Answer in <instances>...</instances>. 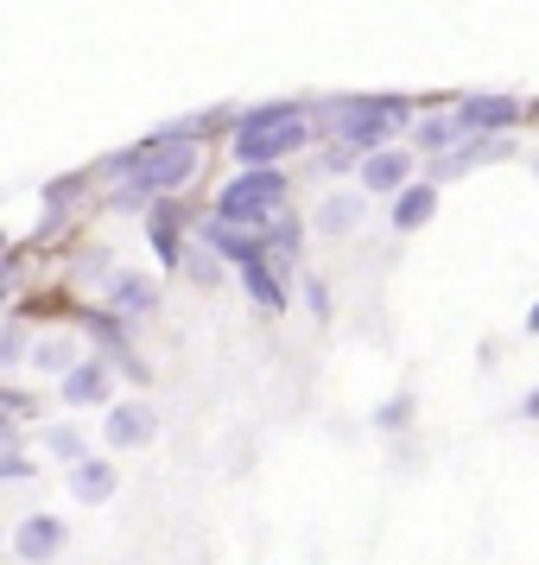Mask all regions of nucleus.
<instances>
[{"label": "nucleus", "instance_id": "nucleus-14", "mask_svg": "<svg viewBox=\"0 0 539 565\" xmlns=\"http://www.w3.org/2000/svg\"><path fill=\"white\" fill-rule=\"evenodd\" d=\"M362 184H368V191H400V184H407V153H368Z\"/></svg>", "mask_w": 539, "mask_h": 565}, {"label": "nucleus", "instance_id": "nucleus-20", "mask_svg": "<svg viewBox=\"0 0 539 565\" xmlns=\"http://www.w3.org/2000/svg\"><path fill=\"white\" fill-rule=\"evenodd\" d=\"M349 216H356V204H349V198H336V204L324 210V223H331V230H343V223H349Z\"/></svg>", "mask_w": 539, "mask_h": 565}, {"label": "nucleus", "instance_id": "nucleus-18", "mask_svg": "<svg viewBox=\"0 0 539 565\" xmlns=\"http://www.w3.org/2000/svg\"><path fill=\"white\" fill-rule=\"evenodd\" d=\"M39 362H45V369H77V362H71V343H45V350H39Z\"/></svg>", "mask_w": 539, "mask_h": 565}, {"label": "nucleus", "instance_id": "nucleus-13", "mask_svg": "<svg viewBox=\"0 0 539 565\" xmlns=\"http://www.w3.org/2000/svg\"><path fill=\"white\" fill-rule=\"evenodd\" d=\"M457 134H470V121H463L457 108H451V115H425V121H419V147H425V153H451Z\"/></svg>", "mask_w": 539, "mask_h": 565}, {"label": "nucleus", "instance_id": "nucleus-19", "mask_svg": "<svg viewBox=\"0 0 539 565\" xmlns=\"http://www.w3.org/2000/svg\"><path fill=\"white\" fill-rule=\"evenodd\" d=\"M0 356H7V362H20V356H26V331H20V324L7 331V343H0Z\"/></svg>", "mask_w": 539, "mask_h": 565}, {"label": "nucleus", "instance_id": "nucleus-9", "mask_svg": "<svg viewBox=\"0 0 539 565\" xmlns=\"http://www.w3.org/2000/svg\"><path fill=\"white\" fill-rule=\"evenodd\" d=\"M108 394V369L103 362H77V369H64V401L71 407H96Z\"/></svg>", "mask_w": 539, "mask_h": 565}, {"label": "nucleus", "instance_id": "nucleus-7", "mask_svg": "<svg viewBox=\"0 0 539 565\" xmlns=\"http://www.w3.org/2000/svg\"><path fill=\"white\" fill-rule=\"evenodd\" d=\"M457 115L470 121V134H488V128H514L520 103H514V96H463Z\"/></svg>", "mask_w": 539, "mask_h": 565}, {"label": "nucleus", "instance_id": "nucleus-8", "mask_svg": "<svg viewBox=\"0 0 539 565\" xmlns=\"http://www.w3.org/2000/svg\"><path fill=\"white\" fill-rule=\"evenodd\" d=\"M159 419L153 407H133V401H121V407L108 413V445H153Z\"/></svg>", "mask_w": 539, "mask_h": 565}, {"label": "nucleus", "instance_id": "nucleus-6", "mask_svg": "<svg viewBox=\"0 0 539 565\" xmlns=\"http://www.w3.org/2000/svg\"><path fill=\"white\" fill-rule=\"evenodd\" d=\"M204 242L216 248V255H229V260H267V248H273L260 230H248V223H223V216L204 223Z\"/></svg>", "mask_w": 539, "mask_h": 565}, {"label": "nucleus", "instance_id": "nucleus-21", "mask_svg": "<svg viewBox=\"0 0 539 565\" xmlns=\"http://www.w3.org/2000/svg\"><path fill=\"white\" fill-rule=\"evenodd\" d=\"M407 413H412V401H387V407H381V426H400Z\"/></svg>", "mask_w": 539, "mask_h": 565}, {"label": "nucleus", "instance_id": "nucleus-22", "mask_svg": "<svg viewBox=\"0 0 539 565\" xmlns=\"http://www.w3.org/2000/svg\"><path fill=\"white\" fill-rule=\"evenodd\" d=\"M520 419H539V387L527 394V401H520Z\"/></svg>", "mask_w": 539, "mask_h": 565}, {"label": "nucleus", "instance_id": "nucleus-12", "mask_svg": "<svg viewBox=\"0 0 539 565\" xmlns=\"http://www.w3.org/2000/svg\"><path fill=\"white\" fill-rule=\"evenodd\" d=\"M241 286H248V299H255L260 311H280L285 306V286L273 280V267H267V260H241Z\"/></svg>", "mask_w": 539, "mask_h": 565}, {"label": "nucleus", "instance_id": "nucleus-15", "mask_svg": "<svg viewBox=\"0 0 539 565\" xmlns=\"http://www.w3.org/2000/svg\"><path fill=\"white\" fill-rule=\"evenodd\" d=\"M115 306L128 311V318H140V311H153V286L140 280V274H121V286H115Z\"/></svg>", "mask_w": 539, "mask_h": 565}, {"label": "nucleus", "instance_id": "nucleus-16", "mask_svg": "<svg viewBox=\"0 0 539 565\" xmlns=\"http://www.w3.org/2000/svg\"><path fill=\"white\" fill-rule=\"evenodd\" d=\"M153 248L165 260H179V223H172V204H159V216H153Z\"/></svg>", "mask_w": 539, "mask_h": 565}, {"label": "nucleus", "instance_id": "nucleus-10", "mask_svg": "<svg viewBox=\"0 0 539 565\" xmlns=\"http://www.w3.org/2000/svg\"><path fill=\"white\" fill-rule=\"evenodd\" d=\"M432 216H438L432 184H407V191L394 198V230H419V223H432Z\"/></svg>", "mask_w": 539, "mask_h": 565}, {"label": "nucleus", "instance_id": "nucleus-5", "mask_svg": "<svg viewBox=\"0 0 539 565\" xmlns=\"http://www.w3.org/2000/svg\"><path fill=\"white\" fill-rule=\"evenodd\" d=\"M64 540H71V527H64L57 514H26V521H20V534H13V553L32 559V565H45V559L64 553Z\"/></svg>", "mask_w": 539, "mask_h": 565}, {"label": "nucleus", "instance_id": "nucleus-11", "mask_svg": "<svg viewBox=\"0 0 539 565\" xmlns=\"http://www.w3.org/2000/svg\"><path fill=\"white\" fill-rule=\"evenodd\" d=\"M71 495H77V502H108V495H115V470L96 463V458L71 463Z\"/></svg>", "mask_w": 539, "mask_h": 565}, {"label": "nucleus", "instance_id": "nucleus-4", "mask_svg": "<svg viewBox=\"0 0 539 565\" xmlns=\"http://www.w3.org/2000/svg\"><path fill=\"white\" fill-rule=\"evenodd\" d=\"M336 121H343V140L356 153H375L381 140L407 128V103L400 96H356V103H336Z\"/></svg>", "mask_w": 539, "mask_h": 565}, {"label": "nucleus", "instance_id": "nucleus-3", "mask_svg": "<svg viewBox=\"0 0 539 565\" xmlns=\"http://www.w3.org/2000/svg\"><path fill=\"white\" fill-rule=\"evenodd\" d=\"M216 216H223V223H248V230L280 223V216H285V179L273 172V166H248L235 184H223Z\"/></svg>", "mask_w": 539, "mask_h": 565}, {"label": "nucleus", "instance_id": "nucleus-23", "mask_svg": "<svg viewBox=\"0 0 539 565\" xmlns=\"http://www.w3.org/2000/svg\"><path fill=\"white\" fill-rule=\"evenodd\" d=\"M527 324H533V331H539V306H533V318H527Z\"/></svg>", "mask_w": 539, "mask_h": 565}, {"label": "nucleus", "instance_id": "nucleus-1", "mask_svg": "<svg viewBox=\"0 0 539 565\" xmlns=\"http://www.w3.org/2000/svg\"><path fill=\"white\" fill-rule=\"evenodd\" d=\"M311 140V115L299 103H260L235 121V153L241 166H273V159L299 153Z\"/></svg>", "mask_w": 539, "mask_h": 565}, {"label": "nucleus", "instance_id": "nucleus-17", "mask_svg": "<svg viewBox=\"0 0 539 565\" xmlns=\"http://www.w3.org/2000/svg\"><path fill=\"white\" fill-rule=\"evenodd\" d=\"M52 458H64V463H83V433H71V426H52Z\"/></svg>", "mask_w": 539, "mask_h": 565}, {"label": "nucleus", "instance_id": "nucleus-2", "mask_svg": "<svg viewBox=\"0 0 539 565\" xmlns=\"http://www.w3.org/2000/svg\"><path fill=\"white\" fill-rule=\"evenodd\" d=\"M115 172H121L128 191H179V184L197 172V140H191V134H159V140H140Z\"/></svg>", "mask_w": 539, "mask_h": 565}]
</instances>
